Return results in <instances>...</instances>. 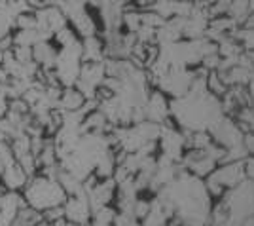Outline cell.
Returning a JSON list of instances; mask_svg holds the SVG:
<instances>
[{
  "label": "cell",
  "instance_id": "7a4b0ae2",
  "mask_svg": "<svg viewBox=\"0 0 254 226\" xmlns=\"http://www.w3.org/2000/svg\"><path fill=\"white\" fill-rule=\"evenodd\" d=\"M63 211H64V221L70 223V225L85 226L87 221L91 219V207H89V202H87V196L85 194L66 198L63 204Z\"/></svg>",
  "mask_w": 254,
  "mask_h": 226
},
{
  "label": "cell",
  "instance_id": "8992f818",
  "mask_svg": "<svg viewBox=\"0 0 254 226\" xmlns=\"http://www.w3.org/2000/svg\"><path fill=\"white\" fill-rule=\"evenodd\" d=\"M40 223H42V213L25 205L17 211V217H15L11 226H38Z\"/></svg>",
  "mask_w": 254,
  "mask_h": 226
},
{
  "label": "cell",
  "instance_id": "277c9868",
  "mask_svg": "<svg viewBox=\"0 0 254 226\" xmlns=\"http://www.w3.org/2000/svg\"><path fill=\"white\" fill-rule=\"evenodd\" d=\"M57 55H59V50H57V46L52 40H42V42H38L32 48V61L44 71L55 69Z\"/></svg>",
  "mask_w": 254,
  "mask_h": 226
},
{
  "label": "cell",
  "instance_id": "30bf717a",
  "mask_svg": "<svg viewBox=\"0 0 254 226\" xmlns=\"http://www.w3.org/2000/svg\"><path fill=\"white\" fill-rule=\"evenodd\" d=\"M2 141H8V139H6V137L2 135V131H0V143H2Z\"/></svg>",
  "mask_w": 254,
  "mask_h": 226
},
{
  "label": "cell",
  "instance_id": "6da1fadb",
  "mask_svg": "<svg viewBox=\"0 0 254 226\" xmlns=\"http://www.w3.org/2000/svg\"><path fill=\"white\" fill-rule=\"evenodd\" d=\"M21 194L27 205L40 211V213L50 209V207L63 205L66 200V194L63 192L61 184L57 181H52V179H46L42 175H34L32 179H29V183Z\"/></svg>",
  "mask_w": 254,
  "mask_h": 226
},
{
  "label": "cell",
  "instance_id": "9c48e42d",
  "mask_svg": "<svg viewBox=\"0 0 254 226\" xmlns=\"http://www.w3.org/2000/svg\"><path fill=\"white\" fill-rule=\"evenodd\" d=\"M243 167H245V173H247V175L254 177V158H249V160L243 163Z\"/></svg>",
  "mask_w": 254,
  "mask_h": 226
},
{
  "label": "cell",
  "instance_id": "5b68a950",
  "mask_svg": "<svg viewBox=\"0 0 254 226\" xmlns=\"http://www.w3.org/2000/svg\"><path fill=\"white\" fill-rule=\"evenodd\" d=\"M87 101L76 87H63V91H61V97H59V101H57V110L59 112H78L80 108L84 107V103Z\"/></svg>",
  "mask_w": 254,
  "mask_h": 226
},
{
  "label": "cell",
  "instance_id": "ba28073f",
  "mask_svg": "<svg viewBox=\"0 0 254 226\" xmlns=\"http://www.w3.org/2000/svg\"><path fill=\"white\" fill-rule=\"evenodd\" d=\"M0 163H2V167H8V165L15 163V156H13V151H11L10 141H2L0 143Z\"/></svg>",
  "mask_w": 254,
  "mask_h": 226
},
{
  "label": "cell",
  "instance_id": "3957f363",
  "mask_svg": "<svg viewBox=\"0 0 254 226\" xmlns=\"http://www.w3.org/2000/svg\"><path fill=\"white\" fill-rule=\"evenodd\" d=\"M27 183H29V177L17 163L4 167L0 173V184L6 188V192H23Z\"/></svg>",
  "mask_w": 254,
  "mask_h": 226
},
{
  "label": "cell",
  "instance_id": "52a82bcc",
  "mask_svg": "<svg viewBox=\"0 0 254 226\" xmlns=\"http://www.w3.org/2000/svg\"><path fill=\"white\" fill-rule=\"evenodd\" d=\"M11 32H13V17L8 11L0 10V40L11 36Z\"/></svg>",
  "mask_w": 254,
  "mask_h": 226
}]
</instances>
